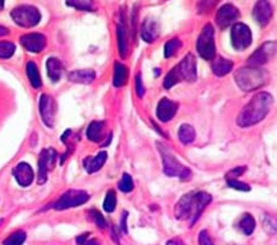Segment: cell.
Masks as SVG:
<instances>
[{"instance_id": "1", "label": "cell", "mask_w": 277, "mask_h": 245, "mask_svg": "<svg viewBox=\"0 0 277 245\" xmlns=\"http://www.w3.org/2000/svg\"><path fill=\"white\" fill-rule=\"evenodd\" d=\"M272 105L273 98L270 93L259 92L242 109L237 118V124L241 128H249V126L255 125L269 114Z\"/></svg>"}, {"instance_id": "2", "label": "cell", "mask_w": 277, "mask_h": 245, "mask_svg": "<svg viewBox=\"0 0 277 245\" xmlns=\"http://www.w3.org/2000/svg\"><path fill=\"white\" fill-rule=\"evenodd\" d=\"M212 201V196L205 191L192 192L184 195L175 205V217L181 221H190V224H194L204 209Z\"/></svg>"}, {"instance_id": "3", "label": "cell", "mask_w": 277, "mask_h": 245, "mask_svg": "<svg viewBox=\"0 0 277 245\" xmlns=\"http://www.w3.org/2000/svg\"><path fill=\"white\" fill-rule=\"evenodd\" d=\"M235 80L241 90L249 92L262 87L265 83L269 81V74L261 68L244 66V68L238 69L236 71Z\"/></svg>"}, {"instance_id": "4", "label": "cell", "mask_w": 277, "mask_h": 245, "mask_svg": "<svg viewBox=\"0 0 277 245\" xmlns=\"http://www.w3.org/2000/svg\"><path fill=\"white\" fill-rule=\"evenodd\" d=\"M158 151H160L161 156H162V162H163V172L164 174L168 175V177H179L180 179L187 180L190 178L189 169L186 166H183L179 161L175 158V156L167 149V146L162 145V143L157 142Z\"/></svg>"}, {"instance_id": "5", "label": "cell", "mask_w": 277, "mask_h": 245, "mask_svg": "<svg viewBox=\"0 0 277 245\" xmlns=\"http://www.w3.org/2000/svg\"><path fill=\"white\" fill-rule=\"evenodd\" d=\"M198 53L205 60L215 59L216 45H215V32L211 24H207L199 34L198 42H196Z\"/></svg>"}, {"instance_id": "6", "label": "cell", "mask_w": 277, "mask_h": 245, "mask_svg": "<svg viewBox=\"0 0 277 245\" xmlns=\"http://www.w3.org/2000/svg\"><path fill=\"white\" fill-rule=\"evenodd\" d=\"M11 17L15 24L22 27H33L41 21V13L32 5H20L11 11Z\"/></svg>"}, {"instance_id": "7", "label": "cell", "mask_w": 277, "mask_h": 245, "mask_svg": "<svg viewBox=\"0 0 277 245\" xmlns=\"http://www.w3.org/2000/svg\"><path fill=\"white\" fill-rule=\"evenodd\" d=\"M88 199H90V195L83 190L71 189L60 196L56 203L52 205V207L58 211H63V210L81 206V205L87 203Z\"/></svg>"}, {"instance_id": "8", "label": "cell", "mask_w": 277, "mask_h": 245, "mask_svg": "<svg viewBox=\"0 0 277 245\" xmlns=\"http://www.w3.org/2000/svg\"><path fill=\"white\" fill-rule=\"evenodd\" d=\"M252 31L245 24L238 22L230 30V42L237 51H245L252 44Z\"/></svg>"}, {"instance_id": "9", "label": "cell", "mask_w": 277, "mask_h": 245, "mask_svg": "<svg viewBox=\"0 0 277 245\" xmlns=\"http://www.w3.org/2000/svg\"><path fill=\"white\" fill-rule=\"evenodd\" d=\"M57 151L54 149H45L43 150L39 155L38 160V178H37V183L44 184L47 181L48 173L52 171L54 167V163L57 161Z\"/></svg>"}, {"instance_id": "10", "label": "cell", "mask_w": 277, "mask_h": 245, "mask_svg": "<svg viewBox=\"0 0 277 245\" xmlns=\"http://www.w3.org/2000/svg\"><path fill=\"white\" fill-rule=\"evenodd\" d=\"M277 52L276 42H266L261 45L260 48L256 49L253 56L248 59V65L254 66V68H260L261 65L266 64L267 62L275 56Z\"/></svg>"}, {"instance_id": "11", "label": "cell", "mask_w": 277, "mask_h": 245, "mask_svg": "<svg viewBox=\"0 0 277 245\" xmlns=\"http://www.w3.org/2000/svg\"><path fill=\"white\" fill-rule=\"evenodd\" d=\"M57 103L51 94L43 93L39 98V113L42 120L48 128H53L54 120H56Z\"/></svg>"}, {"instance_id": "12", "label": "cell", "mask_w": 277, "mask_h": 245, "mask_svg": "<svg viewBox=\"0 0 277 245\" xmlns=\"http://www.w3.org/2000/svg\"><path fill=\"white\" fill-rule=\"evenodd\" d=\"M175 68H177L181 80H186L188 82H194L196 77H198V73H196V59L192 53L187 54L184 57V59Z\"/></svg>"}, {"instance_id": "13", "label": "cell", "mask_w": 277, "mask_h": 245, "mask_svg": "<svg viewBox=\"0 0 277 245\" xmlns=\"http://www.w3.org/2000/svg\"><path fill=\"white\" fill-rule=\"evenodd\" d=\"M239 17V10L235 5L232 4H224L223 7L218 9L217 14H216V22L220 26V28L224 30L232 25Z\"/></svg>"}, {"instance_id": "14", "label": "cell", "mask_w": 277, "mask_h": 245, "mask_svg": "<svg viewBox=\"0 0 277 245\" xmlns=\"http://www.w3.org/2000/svg\"><path fill=\"white\" fill-rule=\"evenodd\" d=\"M22 47L31 53H39L45 47L47 39L41 33H27L20 38Z\"/></svg>"}, {"instance_id": "15", "label": "cell", "mask_w": 277, "mask_h": 245, "mask_svg": "<svg viewBox=\"0 0 277 245\" xmlns=\"http://www.w3.org/2000/svg\"><path fill=\"white\" fill-rule=\"evenodd\" d=\"M253 15L255 21L262 26V27H265L270 22L271 17H272V7L266 0H260L254 7Z\"/></svg>"}, {"instance_id": "16", "label": "cell", "mask_w": 277, "mask_h": 245, "mask_svg": "<svg viewBox=\"0 0 277 245\" xmlns=\"http://www.w3.org/2000/svg\"><path fill=\"white\" fill-rule=\"evenodd\" d=\"M13 173L17 183L21 186H24V188L30 186L34 179L33 169L31 168L30 164L26 162H21L17 164L15 168H14Z\"/></svg>"}, {"instance_id": "17", "label": "cell", "mask_w": 277, "mask_h": 245, "mask_svg": "<svg viewBox=\"0 0 277 245\" xmlns=\"http://www.w3.org/2000/svg\"><path fill=\"white\" fill-rule=\"evenodd\" d=\"M178 111V103L173 102V101L168 100V98H162V100L158 102L157 106V118L161 122L167 123L174 117L175 113Z\"/></svg>"}, {"instance_id": "18", "label": "cell", "mask_w": 277, "mask_h": 245, "mask_svg": "<svg viewBox=\"0 0 277 245\" xmlns=\"http://www.w3.org/2000/svg\"><path fill=\"white\" fill-rule=\"evenodd\" d=\"M158 33H160V26H158L157 21L147 17L141 26V37H143L144 41L147 43L154 42L158 37Z\"/></svg>"}, {"instance_id": "19", "label": "cell", "mask_w": 277, "mask_h": 245, "mask_svg": "<svg viewBox=\"0 0 277 245\" xmlns=\"http://www.w3.org/2000/svg\"><path fill=\"white\" fill-rule=\"evenodd\" d=\"M107 161V152L102 151L100 152L97 156L92 157V156H88L83 160V168L87 171V173H95L98 172L103 167V164L106 163Z\"/></svg>"}, {"instance_id": "20", "label": "cell", "mask_w": 277, "mask_h": 245, "mask_svg": "<svg viewBox=\"0 0 277 245\" xmlns=\"http://www.w3.org/2000/svg\"><path fill=\"white\" fill-rule=\"evenodd\" d=\"M96 79V73L90 69H82V70H75L69 74V80L71 82L82 83V85H90Z\"/></svg>"}, {"instance_id": "21", "label": "cell", "mask_w": 277, "mask_h": 245, "mask_svg": "<svg viewBox=\"0 0 277 245\" xmlns=\"http://www.w3.org/2000/svg\"><path fill=\"white\" fill-rule=\"evenodd\" d=\"M233 69V63L228 59L218 57L215 58L212 62V71L216 76H224L228 73H230Z\"/></svg>"}, {"instance_id": "22", "label": "cell", "mask_w": 277, "mask_h": 245, "mask_svg": "<svg viewBox=\"0 0 277 245\" xmlns=\"http://www.w3.org/2000/svg\"><path fill=\"white\" fill-rule=\"evenodd\" d=\"M45 66H47V73L49 79L52 80L53 82H57L60 80V76H62V70L63 66L60 60L58 58L51 57L45 63Z\"/></svg>"}, {"instance_id": "23", "label": "cell", "mask_w": 277, "mask_h": 245, "mask_svg": "<svg viewBox=\"0 0 277 245\" xmlns=\"http://www.w3.org/2000/svg\"><path fill=\"white\" fill-rule=\"evenodd\" d=\"M128 68L123 65L122 63H115L114 64V75H113V85L115 87H122L128 81Z\"/></svg>"}, {"instance_id": "24", "label": "cell", "mask_w": 277, "mask_h": 245, "mask_svg": "<svg viewBox=\"0 0 277 245\" xmlns=\"http://www.w3.org/2000/svg\"><path fill=\"white\" fill-rule=\"evenodd\" d=\"M103 131H105V122H92L87 128V139L94 142H100L103 137Z\"/></svg>"}, {"instance_id": "25", "label": "cell", "mask_w": 277, "mask_h": 245, "mask_svg": "<svg viewBox=\"0 0 277 245\" xmlns=\"http://www.w3.org/2000/svg\"><path fill=\"white\" fill-rule=\"evenodd\" d=\"M117 37H118V48H119V54L122 58L126 57L128 53V36H126V28L123 22H120L117 27Z\"/></svg>"}, {"instance_id": "26", "label": "cell", "mask_w": 277, "mask_h": 245, "mask_svg": "<svg viewBox=\"0 0 277 245\" xmlns=\"http://www.w3.org/2000/svg\"><path fill=\"white\" fill-rule=\"evenodd\" d=\"M26 71H27V76L28 79H30L31 85H32L34 88L41 87L42 79H41V75H39L37 65L34 64L33 62H28L27 65H26Z\"/></svg>"}, {"instance_id": "27", "label": "cell", "mask_w": 277, "mask_h": 245, "mask_svg": "<svg viewBox=\"0 0 277 245\" xmlns=\"http://www.w3.org/2000/svg\"><path fill=\"white\" fill-rule=\"evenodd\" d=\"M195 130L192 125H189V124L180 125L179 130H178V137H179L181 143H184V145L192 143L195 140Z\"/></svg>"}, {"instance_id": "28", "label": "cell", "mask_w": 277, "mask_h": 245, "mask_svg": "<svg viewBox=\"0 0 277 245\" xmlns=\"http://www.w3.org/2000/svg\"><path fill=\"white\" fill-rule=\"evenodd\" d=\"M239 228H241L245 235L252 234L254 229H255V220L253 218V216L249 215V213L243 215V217L239 221Z\"/></svg>"}, {"instance_id": "29", "label": "cell", "mask_w": 277, "mask_h": 245, "mask_svg": "<svg viewBox=\"0 0 277 245\" xmlns=\"http://www.w3.org/2000/svg\"><path fill=\"white\" fill-rule=\"evenodd\" d=\"M180 81H183V80H181V77H180L179 73H178L177 68H173L172 70L166 75V77H164L163 86H164V88L169 90V88H172L173 86L177 85V83Z\"/></svg>"}, {"instance_id": "30", "label": "cell", "mask_w": 277, "mask_h": 245, "mask_svg": "<svg viewBox=\"0 0 277 245\" xmlns=\"http://www.w3.org/2000/svg\"><path fill=\"white\" fill-rule=\"evenodd\" d=\"M26 233L24 230H16L13 234H10L9 237L4 240V245H22L26 240Z\"/></svg>"}, {"instance_id": "31", "label": "cell", "mask_w": 277, "mask_h": 245, "mask_svg": "<svg viewBox=\"0 0 277 245\" xmlns=\"http://www.w3.org/2000/svg\"><path fill=\"white\" fill-rule=\"evenodd\" d=\"M181 47L180 39L178 38H172L171 41H168L164 45V57L171 58L177 54V52L179 51Z\"/></svg>"}, {"instance_id": "32", "label": "cell", "mask_w": 277, "mask_h": 245, "mask_svg": "<svg viewBox=\"0 0 277 245\" xmlns=\"http://www.w3.org/2000/svg\"><path fill=\"white\" fill-rule=\"evenodd\" d=\"M115 206H117V194L114 190H109L106 195L105 203H103V209L106 212L111 213L115 210Z\"/></svg>"}, {"instance_id": "33", "label": "cell", "mask_w": 277, "mask_h": 245, "mask_svg": "<svg viewBox=\"0 0 277 245\" xmlns=\"http://www.w3.org/2000/svg\"><path fill=\"white\" fill-rule=\"evenodd\" d=\"M15 44L11 42H0V59H9L15 53Z\"/></svg>"}, {"instance_id": "34", "label": "cell", "mask_w": 277, "mask_h": 245, "mask_svg": "<svg viewBox=\"0 0 277 245\" xmlns=\"http://www.w3.org/2000/svg\"><path fill=\"white\" fill-rule=\"evenodd\" d=\"M118 188L123 192H130L134 189V181H132V178L128 173H124L122 179H120L119 184H118Z\"/></svg>"}, {"instance_id": "35", "label": "cell", "mask_w": 277, "mask_h": 245, "mask_svg": "<svg viewBox=\"0 0 277 245\" xmlns=\"http://www.w3.org/2000/svg\"><path fill=\"white\" fill-rule=\"evenodd\" d=\"M66 5L82 11H92L94 9V4L88 0H71V2H66Z\"/></svg>"}, {"instance_id": "36", "label": "cell", "mask_w": 277, "mask_h": 245, "mask_svg": "<svg viewBox=\"0 0 277 245\" xmlns=\"http://www.w3.org/2000/svg\"><path fill=\"white\" fill-rule=\"evenodd\" d=\"M88 215H90L91 220L96 223V226L98 227V228H102V229L106 228L107 222L105 220V217H103V216L101 215L97 210H90V211H88Z\"/></svg>"}, {"instance_id": "37", "label": "cell", "mask_w": 277, "mask_h": 245, "mask_svg": "<svg viewBox=\"0 0 277 245\" xmlns=\"http://www.w3.org/2000/svg\"><path fill=\"white\" fill-rule=\"evenodd\" d=\"M227 184H228L229 188H233L236 190H241V191H249L250 190V186L248 185V184L242 183V181H238L237 179H228Z\"/></svg>"}, {"instance_id": "38", "label": "cell", "mask_w": 277, "mask_h": 245, "mask_svg": "<svg viewBox=\"0 0 277 245\" xmlns=\"http://www.w3.org/2000/svg\"><path fill=\"white\" fill-rule=\"evenodd\" d=\"M199 245H213L212 239L210 238L209 233L206 230H201L199 233Z\"/></svg>"}, {"instance_id": "39", "label": "cell", "mask_w": 277, "mask_h": 245, "mask_svg": "<svg viewBox=\"0 0 277 245\" xmlns=\"http://www.w3.org/2000/svg\"><path fill=\"white\" fill-rule=\"evenodd\" d=\"M135 88H136V93L138 97H143L145 94V87L143 85V80H141V75H136V82H135Z\"/></svg>"}, {"instance_id": "40", "label": "cell", "mask_w": 277, "mask_h": 245, "mask_svg": "<svg viewBox=\"0 0 277 245\" xmlns=\"http://www.w3.org/2000/svg\"><path fill=\"white\" fill-rule=\"evenodd\" d=\"M245 172V167H237V168L232 169L228 174H227V178L228 179H235L236 177H239V175H242Z\"/></svg>"}, {"instance_id": "41", "label": "cell", "mask_w": 277, "mask_h": 245, "mask_svg": "<svg viewBox=\"0 0 277 245\" xmlns=\"http://www.w3.org/2000/svg\"><path fill=\"white\" fill-rule=\"evenodd\" d=\"M88 235H90V233H83V234H81L80 237L76 238V243L80 244V245H83V244H85V241L87 240Z\"/></svg>"}, {"instance_id": "42", "label": "cell", "mask_w": 277, "mask_h": 245, "mask_svg": "<svg viewBox=\"0 0 277 245\" xmlns=\"http://www.w3.org/2000/svg\"><path fill=\"white\" fill-rule=\"evenodd\" d=\"M126 218H128V212H124L122 221H120V224H122V229L124 230V232L128 233V228H126Z\"/></svg>"}, {"instance_id": "43", "label": "cell", "mask_w": 277, "mask_h": 245, "mask_svg": "<svg viewBox=\"0 0 277 245\" xmlns=\"http://www.w3.org/2000/svg\"><path fill=\"white\" fill-rule=\"evenodd\" d=\"M166 245H186L183 241L179 240V239H171V240L167 241Z\"/></svg>"}, {"instance_id": "44", "label": "cell", "mask_w": 277, "mask_h": 245, "mask_svg": "<svg viewBox=\"0 0 277 245\" xmlns=\"http://www.w3.org/2000/svg\"><path fill=\"white\" fill-rule=\"evenodd\" d=\"M83 245H101V243L97 239H90V240H86Z\"/></svg>"}, {"instance_id": "45", "label": "cell", "mask_w": 277, "mask_h": 245, "mask_svg": "<svg viewBox=\"0 0 277 245\" xmlns=\"http://www.w3.org/2000/svg\"><path fill=\"white\" fill-rule=\"evenodd\" d=\"M8 33H9L8 28L4 27V26L0 25V37H2V36H7Z\"/></svg>"}, {"instance_id": "46", "label": "cell", "mask_w": 277, "mask_h": 245, "mask_svg": "<svg viewBox=\"0 0 277 245\" xmlns=\"http://www.w3.org/2000/svg\"><path fill=\"white\" fill-rule=\"evenodd\" d=\"M3 8H4V2H0V11L3 10Z\"/></svg>"}]
</instances>
